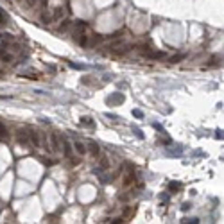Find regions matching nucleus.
Listing matches in <instances>:
<instances>
[{"mask_svg":"<svg viewBox=\"0 0 224 224\" xmlns=\"http://www.w3.org/2000/svg\"><path fill=\"white\" fill-rule=\"evenodd\" d=\"M25 133H27V140H29L34 147H41V136H39L38 131H34L32 127H27Z\"/></svg>","mask_w":224,"mask_h":224,"instance_id":"obj_1","label":"nucleus"},{"mask_svg":"<svg viewBox=\"0 0 224 224\" xmlns=\"http://www.w3.org/2000/svg\"><path fill=\"white\" fill-rule=\"evenodd\" d=\"M49 136V145H50V151L52 152H59L61 151V144H59V138H57V134L56 133H50V134H47Z\"/></svg>","mask_w":224,"mask_h":224,"instance_id":"obj_2","label":"nucleus"},{"mask_svg":"<svg viewBox=\"0 0 224 224\" xmlns=\"http://www.w3.org/2000/svg\"><path fill=\"white\" fill-rule=\"evenodd\" d=\"M61 142H63V151H65V158H72L74 156V147H72V144H70V140L68 138H63L61 136Z\"/></svg>","mask_w":224,"mask_h":224,"instance_id":"obj_3","label":"nucleus"},{"mask_svg":"<svg viewBox=\"0 0 224 224\" xmlns=\"http://www.w3.org/2000/svg\"><path fill=\"white\" fill-rule=\"evenodd\" d=\"M86 151L93 156V158H97V156L101 154V147H99V144L97 142H93V140H90L88 144H86Z\"/></svg>","mask_w":224,"mask_h":224,"instance_id":"obj_4","label":"nucleus"},{"mask_svg":"<svg viewBox=\"0 0 224 224\" xmlns=\"http://www.w3.org/2000/svg\"><path fill=\"white\" fill-rule=\"evenodd\" d=\"M72 147H74V151L79 154V156H86V144L84 142H81V140H75L74 144H72Z\"/></svg>","mask_w":224,"mask_h":224,"instance_id":"obj_5","label":"nucleus"},{"mask_svg":"<svg viewBox=\"0 0 224 224\" xmlns=\"http://www.w3.org/2000/svg\"><path fill=\"white\" fill-rule=\"evenodd\" d=\"M97 158H99V167H101V169L108 170V169L111 167V163H109V158H108V156H104V154H99Z\"/></svg>","mask_w":224,"mask_h":224,"instance_id":"obj_6","label":"nucleus"},{"mask_svg":"<svg viewBox=\"0 0 224 224\" xmlns=\"http://www.w3.org/2000/svg\"><path fill=\"white\" fill-rule=\"evenodd\" d=\"M134 212H136V206H129V208L122 213V220H124V222H126V220H129V219L134 215Z\"/></svg>","mask_w":224,"mask_h":224,"instance_id":"obj_7","label":"nucleus"},{"mask_svg":"<svg viewBox=\"0 0 224 224\" xmlns=\"http://www.w3.org/2000/svg\"><path fill=\"white\" fill-rule=\"evenodd\" d=\"M13 59H14V56L11 52H7V50H4L2 54H0V61H4V63H13Z\"/></svg>","mask_w":224,"mask_h":224,"instance_id":"obj_8","label":"nucleus"},{"mask_svg":"<svg viewBox=\"0 0 224 224\" xmlns=\"http://www.w3.org/2000/svg\"><path fill=\"white\" fill-rule=\"evenodd\" d=\"M16 140H18V142H22V144H27L29 140H27L25 131H20V129H18V131H16Z\"/></svg>","mask_w":224,"mask_h":224,"instance_id":"obj_9","label":"nucleus"},{"mask_svg":"<svg viewBox=\"0 0 224 224\" xmlns=\"http://www.w3.org/2000/svg\"><path fill=\"white\" fill-rule=\"evenodd\" d=\"M70 25H72V20H65L63 24L59 25V31H61V32H65V31H68V29H70Z\"/></svg>","mask_w":224,"mask_h":224,"instance_id":"obj_10","label":"nucleus"},{"mask_svg":"<svg viewBox=\"0 0 224 224\" xmlns=\"http://www.w3.org/2000/svg\"><path fill=\"white\" fill-rule=\"evenodd\" d=\"M122 101H124V97H122L120 93H115V95L109 97V102H122Z\"/></svg>","mask_w":224,"mask_h":224,"instance_id":"obj_11","label":"nucleus"},{"mask_svg":"<svg viewBox=\"0 0 224 224\" xmlns=\"http://www.w3.org/2000/svg\"><path fill=\"white\" fill-rule=\"evenodd\" d=\"M63 14H65V11H63V7H57V9L54 11V16H52V18H54V20H59V18H61Z\"/></svg>","mask_w":224,"mask_h":224,"instance_id":"obj_12","label":"nucleus"},{"mask_svg":"<svg viewBox=\"0 0 224 224\" xmlns=\"http://www.w3.org/2000/svg\"><path fill=\"white\" fill-rule=\"evenodd\" d=\"M4 24H7V14L0 9V25H4Z\"/></svg>","mask_w":224,"mask_h":224,"instance_id":"obj_13","label":"nucleus"},{"mask_svg":"<svg viewBox=\"0 0 224 224\" xmlns=\"http://www.w3.org/2000/svg\"><path fill=\"white\" fill-rule=\"evenodd\" d=\"M83 124H84V126H92V127H93V118H90V117H83Z\"/></svg>","mask_w":224,"mask_h":224,"instance_id":"obj_14","label":"nucleus"},{"mask_svg":"<svg viewBox=\"0 0 224 224\" xmlns=\"http://www.w3.org/2000/svg\"><path fill=\"white\" fill-rule=\"evenodd\" d=\"M179 188H181V185L176 183V181H172V183L169 185V190H179Z\"/></svg>","mask_w":224,"mask_h":224,"instance_id":"obj_15","label":"nucleus"},{"mask_svg":"<svg viewBox=\"0 0 224 224\" xmlns=\"http://www.w3.org/2000/svg\"><path fill=\"white\" fill-rule=\"evenodd\" d=\"M41 162H43V165H47V167H50V165H54V163H56L54 160H47V158H43Z\"/></svg>","mask_w":224,"mask_h":224,"instance_id":"obj_16","label":"nucleus"},{"mask_svg":"<svg viewBox=\"0 0 224 224\" xmlns=\"http://www.w3.org/2000/svg\"><path fill=\"white\" fill-rule=\"evenodd\" d=\"M133 115H134V117H138V118H142V117H144V113H142L140 109H134V111H133Z\"/></svg>","mask_w":224,"mask_h":224,"instance_id":"obj_17","label":"nucleus"},{"mask_svg":"<svg viewBox=\"0 0 224 224\" xmlns=\"http://www.w3.org/2000/svg\"><path fill=\"white\" fill-rule=\"evenodd\" d=\"M183 59V56H174V57H170V63H177V61H181Z\"/></svg>","mask_w":224,"mask_h":224,"instance_id":"obj_18","label":"nucleus"},{"mask_svg":"<svg viewBox=\"0 0 224 224\" xmlns=\"http://www.w3.org/2000/svg\"><path fill=\"white\" fill-rule=\"evenodd\" d=\"M25 2H27V6H36L38 0H25Z\"/></svg>","mask_w":224,"mask_h":224,"instance_id":"obj_19","label":"nucleus"},{"mask_svg":"<svg viewBox=\"0 0 224 224\" xmlns=\"http://www.w3.org/2000/svg\"><path fill=\"white\" fill-rule=\"evenodd\" d=\"M181 222H199V219H183Z\"/></svg>","mask_w":224,"mask_h":224,"instance_id":"obj_20","label":"nucleus"}]
</instances>
